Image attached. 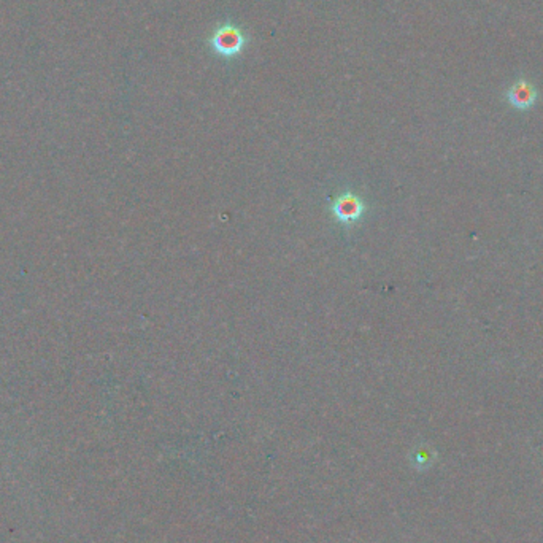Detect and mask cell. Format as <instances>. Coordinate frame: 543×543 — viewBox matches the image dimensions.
<instances>
[{"label":"cell","instance_id":"3957f363","mask_svg":"<svg viewBox=\"0 0 543 543\" xmlns=\"http://www.w3.org/2000/svg\"><path fill=\"white\" fill-rule=\"evenodd\" d=\"M336 213L343 221H354L361 216L362 205L354 196H343L336 202Z\"/></svg>","mask_w":543,"mask_h":543},{"label":"cell","instance_id":"7a4b0ae2","mask_svg":"<svg viewBox=\"0 0 543 543\" xmlns=\"http://www.w3.org/2000/svg\"><path fill=\"white\" fill-rule=\"evenodd\" d=\"M537 98H539L537 87L526 78L517 80L507 91V102L519 112L531 110L537 103Z\"/></svg>","mask_w":543,"mask_h":543},{"label":"cell","instance_id":"6da1fadb","mask_svg":"<svg viewBox=\"0 0 543 543\" xmlns=\"http://www.w3.org/2000/svg\"><path fill=\"white\" fill-rule=\"evenodd\" d=\"M246 45L245 34L234 24H223L213 32L210 46L219 58L230 59L239 56Z\"/></svg>","mask_w":543,"mask_h":543}]
</instances>
